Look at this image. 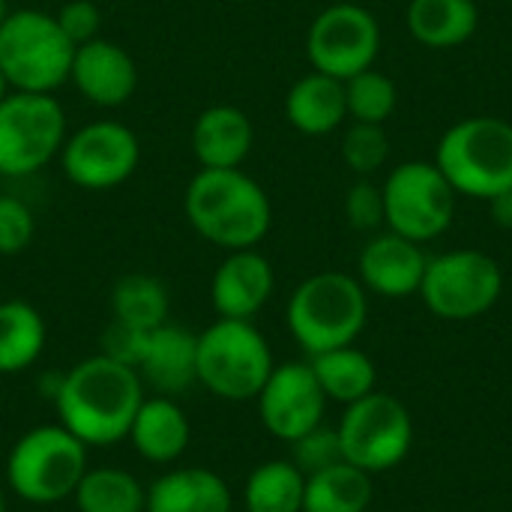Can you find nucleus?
<instances>
[{"mask_svg": "<svg viewBox=\"0 0 512 512\" xmlns=\"http://www.w3.org/2000/svg\"><path fill=\"white\" fill-rule=\"evenodd\" d=\"M141 402V375L108 354H93L63 372L54 396L60 426L69 429L87 450L120 444L129 435Z\"/></svg>", "mask_w": 512, "mask_h": 512, "instance_id": "1", "label": "nucleus"}, {"mask_svg": "<svg viewBox=\"0 0 512 512\" xmlns=\"http://www.w3.org/2000/svg\"><path fill=\"white\" fill-rule=\"evenodd\" d=\"M183 213L198 237L225 252L255 249L273 225L270 195L243 168H201L186 186Z\"/></svg>", "mask_w": 512, "mask_h": 512, "instance_id": "2", "label": "nucleus"}, {"mask_svg": "<svg viewBox=\"0 0 512 512\" xmlns=\"http://www.w3.org/2000/svg\"><path fill=\"white\" fill-rule=\"evenodd\" d=\"M369 318V300L360 279L348 273H315L303 279L288 300V330L294 342L309 354L354 345Z\"/></svg>", "mask_w": 512, "mask_h": 512, "instance_id": "3", "label": "nucleus"}, {"mask_svg": "<svg viewBox=\"0 0 512 512\" xmlns=\"http://www.w3.org/2000/svg\"><path fill=\"white\" fill-rule=\"evenodd\" d=\"M435 165L456 195L492 201L512 189V123L501 117H468L444 132Z\"/></svg>", "mask_w": 512, "mask_h": 512, "instance_id": "4", "label": "nucleus"}, {"mask_svg": "<svg viewBox=\"0 0 512 512\" xmlns=\"http://www.w3.org/2000/svg\"><path fill=\"white\" fill-rule=\"evenodd\" d=\"M273 351L264 333L252 321L219 318L198 333L195 378L198 384L225 402L258 399L273 372Z\"/></svg>", "mask_w": 512, "mask_h": 512, "instance_id": "5", "label": "nucleus"}, {"mask_svg": "<svg viewBox=\"0 0 512 512\" xmlns=\"http://www.w3.org/2000/svg\"><path fill=\"white\" fill-rule=\"evenodd\" d=\"M87 468V447L69 429L36 426L12 444L6 486L30 507H54L75 495Z\"/></svg>", "mask_w": 512, "mask_h": 512, "instance_id": "6", "label": "nucleus"}, {"mask_svg": "<svg viewBox=\"0 0 512 512\" xmlns=\"http://www.w3.org/2000/svg\"><path fill=\"white\" fill-rule=\"evenodd\" d=\"M75 45L42 9H15L0 21V72L9 90L54 93L69 81Z\"/></svg>", "mask_w": 512, "mask_h": 512, "instance_id": "7", "label": "nucleus"}, {"mask_svg": "<svg viewBox=\"0 0 512 512\" xmlns=\"http://www.w3.org/2000/svg\"><path fill=\"white\" fill-rule=\"evenodd\" d=\"M66 111L54 93L9 90L0 99V177H30L60 156Z\"/></svg>", "mask_w": 512, "mask_h": 512, "instance_id": "8", "label": "nucleus"}, {"mask_svg": "<svg viewBox=\"0 0 512 512\" xmlns=\"http://www.w3.org/2000/svg\"><path fill=\"white\" fill-rule=\"evenodd\" d=\"M504 291L498 261L480 249H453L426 261L420 282L423 303L444 321H471L486 315Z\"/></svg>", "mask_w": 512, "mask_h": 512, "instance_id": "9", "label": "nucleus"}, {"mask_svg": "<svg viewBox=\"0 0 512 512\" xmlns=\"http://www.w3.org/2000/svg\"><path fill=\"white\" fill-rule=\"evenodd\" d=\"M342 459L366 474L396 468L414 441V423L402 402L387 393H369L351 402L336 426Z\"/></svg>", "mask_w": 512, "mask_h": 512, "instance_id": "10", "label": "nucleus"}, {"mask_svg": "<svg viewBox=\"0 0 512 512\" xmlns=\"http://www.w3.org/2000/svg\"><path fill=\"white\" fill-rule=\"evenodd\" d=\"M384 225L414 243L441 237L456 210V192L435 162H402L384 180Z\"/></svg>", "mask_w": 512, "mask_h": 512, "instance_id": "11", "label": "nucleus"}, {"mask_svg": "<svg viewBox=\"0 0 512 512\" xmlns=\"http://www.w3.org/2000/svg\"><path fill=\"white\" fill-rule=\"evenodd\" d=\"M381 51V24L360 3H333L315 15L306 36V57L315 72L339 81L375 66Z\"/></svg>", "mask_w": 512, "mask_h": 512, "instance_id": "12", "label": "nucleus"}, {"mask_svg": "<svg viewBox=\"0 0 512 512\" xmlns=\"http://www.w3.org/2000/svg\"><path fill=\"white\" fill-rule=\"evenodd\" d=\"M141 162L138 135L120 120H93L66 135L60 150L63 177L87 192L123 186Z\"/></svg>", "mask_w": 512, "mask_h": 512, "instance_id": "13", "label": "nucleus"}, {"mask_svg": "<svg viewBox=\"0 0 512 512\" xmlns=\"http://www.w3.org/2000/svg\"><path fill=\"white\" fill-rule=\"evenodd\" d=\"M255 402L264 429L285 444H294L306 432L318 429L327 408V396L309 363L273 366Z\"/></svg>", "mask_w": 512, "mask_h": 512, "instance_id": "14", "label": "nucleus"}, {"mask_svg": "<svg viewBox=\"0 0 512 512\" xmlns=\"http://www.w3.org/2000/svg\"><path fill=\"white\" fill-rule=\"evenodd\" d=\"M69 81L90 105L120 108L138 90V66L123 45L96 36L75 48Z\"/></svg>", "mask_w": 512, "mask_h": 512, "instance_id": "15", "label": "nucleus"}, {"mask_svg": "<svg viewBox=\"0 0 512 512\" xmlns=\"http://www.w3.org/2000/svg\"><path fill=\"white\" fill-rule=\"evenodd\" d=\"M276 273L258 249H237L216 267L210 282V303L219 318L252 321L273 297Z\"/></svg>", "mask_w": 512, "mask_h": 512, "instance_id": "16", "label": "nucleus"}, {"mask_svg": "<svg viewBox=\"0 0 512 512\" xmlns=\"http://www.w3.org/2000/svg\"><path fill=\"white\" fill-rule=\"evenodd\" d=\"M426 252L402 234H378L360 252V285L381 297H411L426 273Z\"/></svg>", "mask_w": 512, "mask_h": 512, "instance_id": "17", "label": "nucleus"}, {"mask_svg": "<svg viewBox=\"0 0 512 512\" xmlns=\"http://www.w3.org/2000/svg\"><path fill=\"white\" fill-rule=\"evenodd\" d=\"M195 345H198V336H192L180 324L165 321L162 327L150 330L147 342H144L141 363H138L141 381H147L159 396L174 399V396L186 393L192 384H198Z\"/></svg>", "mask_w": 512, "mask_h": 512, "instance_id": "18", "label": "nucleus"}, {"mask_svg": "<svg viewBox=\"0 0 512 512\" xmlns=\"http://www.w3.org/2000/svg\"><path fill=\"white\" fill-rule=\"evenodd\" d=\"M126 438L144 462L174 465L189 450L192 423L171 396H153L141 402Z\"/></svg>", "mask_w": 512, "mask_h": 512, "instance_id": "19", "label": "nucleus"}, {"mask_svg": "<svg viewBox=\"0 0 512 512\" xmlns=\"http://www.w3.org/2000/svg\"><path fill=\"white\" fill-rule=\"evenodd\" d=\"M234 498L228 483L204 468H171L147 486L144 512H231Z\"/></svg>", "mask_w": 512, "mask_h": 512, "instance_id": "20", "label": "nucleus"}, {"mask_svg": "<svg viewBox=\"0 0 512 512\" xmlns=\"http://www.w3.org/2000/svg\"><path fill=\"white\" fill-rule=\"evenodd\" d=\"M252 144V120L237 105H210L192 126V153L201 168H240Z\"/></svg>", "mask_w": 512, "mask_h": 512, "instance_id": "21", "label": "nucleus"}, {"mask_svg": "<svg viewBox=\"0 0 512 512\" xmlns=\"http://www.w3.org/2000/svg\"><path fill=\"white\" fill-rule=\"evenodd\" d=\"M285 117L303 135L336 132L348 117L345 81L324 75V72L303 75L300 81L291 84V90L285 96Z\"/></svg>", "mask_w": 512, "mask_h": 512, "instance_id": "22", "label": "nucleus"}, {"mask_svg": "<svg viewBox=\"0 0 512 512\" xmlns=\"http://www.w3.org/2000/svg\"><path fill=\"white\" fill-rule=\"evenodd\" d=\"M405 24L426 48H459L477 33L480 9L474 0H411Z\"/></svg>", "mask_w": 512, "mask_h": 512, "instance_id": "23", "label": "nucleus"}, {"mask_svg": "<svg viewBox=\"0 0 512 512\" xmlns=\"http://www.w3.org/2000/svg\"><path fill=\"white\" fill-rule=\"evenodd\" d=\"M48 330L36 306L24 300L0 303V375H18L30 369L45 348Z\"/></svg>", "mask_w": 512, "mask_h": 512, "instance_id": "24", "label": "nucleus"}, {"mask_svg": "<svg viewBox=\"0 0 512 512\" xmlns=\"http://www.w3.org/2000/svg\"><path fill=\"white\" fill-rule=\"evenodd\" d=\"M372 504V474L336 462L306 477L303 512H366Z\"/></svg>", "mask_w": 512, "mask_h": 512, "instance_id": "25", "label": "nucleus"}, {"mask_svg": "<svg viewBox=\"0 0 512 512\" xmlns=\"http://www.w3.org/2000/svg\"><path fill=\"white\" fill-rule=\"evenodd\" d=\"M309 366H312L324 396L333 402H342V405H351V402L369 396L378 381L372 357L354 345L315 354Z\"/></svg>", "mask_w": 512, "mask_h": 512, "instance_id": "26", "label": "nucleus"}, {"mask_svg": "<svg viewBox=\"0 0 512 512\" xmlns=\"http://www.w3.org/2000/svg\"><path fill=\"white\" fill-rule=\"evenodd\" d=\"M306 474L291 459L261 462L243 486L246 512H303Z\"/></svg>", "mask_w": 512, "mask_h": 512, "instance_id": "27", "label": "nucleus"}, {"mask_svg": "<svg viewBox=\"0 0 512 512\" xmlns=\"http://www.w3.org/2000/svg\"><path fill=\"white\" fill-rule=\"evenodd\" d=\"M78 512H144L147 489L123 468H87L75 489Z\"/></svg>", "mask_w": 512, "mask_h": 512, "instance_id": "28", "label": "nucleus"}, {"mask_svg": "<svg viewBox=\"0 0 512 512\" xmlns=\"http://www.w3.org/2000/svg\"><path fill=\"white\" fill-rule=\"evenodd\" d=\"M168 288L147 273H129L111 288V315L114 321L135 330H156L168 321Z\"/></svg>", "mask_w": 512, "mask_h": 512, "instance_id": "29", "label": "nucleus"}, {"mask_svg": "<svg viewBox=\"0 0 512 512\" xmlns=\"http://www.w3.org/2000/svg\"><path fill=\"white\" fill-rule=\"evenodd\" d=\"M345 102H348V117L357 123H381L393 117L399 90L396 81L375 66L366 72H357L354 78L345 81Z\"/></svg>", "mask_w": 512, "mask_h": 512, "instance_id": "30", "label": "nucleus"}, {"mask_svg": "<svg viewBox=\"0 0 512 512\" xmlns=\"http://www.w3.org/2000/svg\"><path fill=\"white\" fill-rule=\"evenodd\" d=\"M387 156H390V138L381 123L354 120L348 132L342 135V159L360 177H369L378 168H384Z\"/></svg>", "mask_w": 512, "mask_h": 512, "instance_id": "31", "label": "nucleus"}, {"mask_svg": "<svg viewBox=\"0 0 512 512\" xmlns=\"http://www.w3.org/2000/svg\"><path fill=\"white\" fill-rule=\"evenodd\" d=\"M291 462L309 477V474H318L336 462H345L342 459V447H339V432L336 429H327V426H318L312 432H306L303 438H297L291 444Z\"/></svg>", "mask_w": 512, "mask_h": 512, "instance_id": "32", "label": "nucleus"}, {"mask_svg": "<svg viewBox=\"0 0 512 512\" xmlns=\"http://www.w3.org/2000/svg\"><path fill=\"white\" fill-rule=\"evenodd\" d=\"M36 219L33 210L15 198L0 192V255H18L33 243Z\"/></svg>", "mask_w": 512, "mask_h": 512, "instance_id": "33", "label": "nucleus"}, {"mask_svg": "<svg viewBox=\"0 0 512 512\" xmlns=\"http://www.w3.org/2000/svg\"><path fill=\"white\" fill-rule=\"evenodd\" d=\"M345 213L357 231L381 228L384 225V189L375 186L369 177H360L345 195Z\"/></svg>", "mask_w": 512, "mask_h": 512, "instance_id": "34", "label": "nucleus"}, {"mask_svg": "<svg viewBox=\"0 0 512 512\" xmlns=\"http://www.w3.org/2000/svg\"><path fill=\"white\" fill-rule=\"evenodd\" d=\"M57 24L63 27V33L72 39V45H84L90 39L99 36V24H102V12L93 0H69L60 12H57Z\"/></svg>", "mask_w": 512, "mask_h": 512, "instance_id": "35", "label": "nucleus"}, {"mask_svg": "<svg viewBox=\"0 0 512 512\" xmlns=\"http://www.w3.org/2000/svg\"><path fill=\"white\" fill-rule=\"evenodd\" d=\"M144 342H147V330H135V327L120 324V321H111V327L102 336V354H108L111 360L126 363L138 372Z\"/></svg>", "mask_w": 512, "mask_h": 512, "instance_id": "36", "label": "nucleus"}, {"mask_svg": "<svg viewBox=\"0 0 512 512\" xmlns=\"http://www.w3.org/2000/svg\"><path fill=\"white\" fill-rule=\"evenodd\" d=\"M489 207H492V219H495L501 228H512V189L495 195V198L489 201Z\"/></svg>", "mask_w": 512, "mask_h": 512, "instance_id": "37", "label": "nucleus"}, {"mask_svg": "<svg viewBox=\"0 0 512 512\" xmlns=\"http://www.w3.org/2000/svg\"><path fill=\"white\" fill-rule=\"evenodd\" d=\"M9 93V84H6V78H3V72H0V99Z\"/></svg>", "mask_w": 512, "mask_h": 512, "instance_id": "38", "label": "nucleus"}, {"mask_svg": "<svg viewBox=\"0 0 512 512\" xmlns=\"http://www.w3.org/2000/svg\"><path fill=\"white\" fill-rule=\"evenodd\" d=\"M0 512H9L6 510V495H3V486H0Z\"/></svg>", "mask_w": 512, "mask_h": 512, "instance_id": "39", "label": "nucleus"}, {"mask_svg": "<svg viewBox=\"0 0 512 512\" xmlns=\"http://www.w3.org/2000/svg\"><path fill=\"white\" fill-rule=\"evenodd\" d=\"M6 12H9V9H6V0H0V21L6 18Z\"/></svg>", "mask_w": 512, "mask_h": 512, "instance_id": "40", "label": "nucleus"}, {"mask_svg": "<svg viewBox=\"0 0 512 512\" xmlns=\"http://www.w3.org/2000/svg\"><path fill=\"white\" fill-rule=\"evenodd\" d=\"M30 512H33V510H30Z\"/></svg>", "mask_w": 512, "mask_h": 512, "instance_id": "41", "label": "nucleus"}]
</instances>
